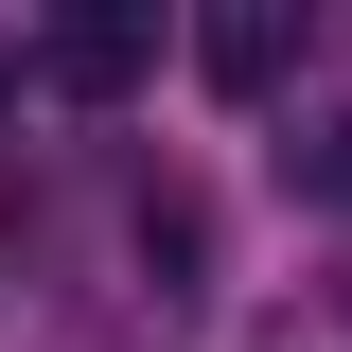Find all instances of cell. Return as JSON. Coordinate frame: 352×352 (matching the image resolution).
Returning a JSON list of instances; mask_svg holds the SVG:
<instances>
[{"instance_id":"1","label":"cell","mask_w":352,"mask_h":352,"mask_svg":"<svg viewBox=\"0 0 352 352\" xmlns=\"http://www.w3.org/2000/svg\"><path fill=\"white\" fill-rule=\"evenodd\" d=\"M194 71H212V88H229V106H264V88L300 71V18H282V0H229L212 36H194Z\"/></svg>"},{"instance_id":"2","label":"cell","mask_w":352,"mask_h":352,"mask_svg":"<svg viewBox=\"0 0 352 352\" xmlns=\"http://www.w3.org/2000/svg\"><path fill=\"white\" fill-rule=\"evenodd\" d=\"M141 53H159V18H53V36H36V71L106 106V88H141Z\"/></svg>"},{"instance_id":"3","label":"cell","mask_w":352,"mask_h":352,"mask_svg":"<svg viewBox=\"0 0 352 352\" xmlns=\"http://www.w3.org/2000/svg\"><path fill=\"white\" fill-rule=\"evenodd\" d=\"M282 176H300V194H335V212H352V124H300V141H282Z\"/></svg>"}]
</instances>
